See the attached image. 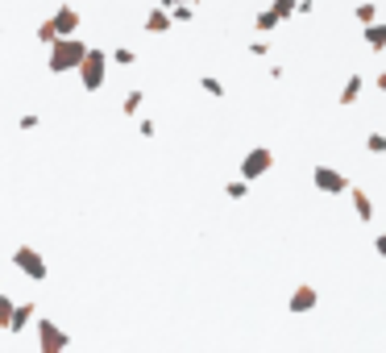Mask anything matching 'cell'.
<instances>
[{
	"label": "cell",
	"instance_id": "1",
	"mask_svg": "<svg viewBox=\"0 0 386 353\" xmlns=\"http://www.w3.org/2000/svg\"><path fill=\"white\" fill-rule=\"evenodd\" d=\"M83 54H87V42H79L75 33H67V37H54V42H50L46 67H50L54 75H71V71H79Z\"/></svg>",
	"mask_w": 386,
	"mask_h": 353
},
{
	"label": "cell",
	"instance_id": "2",
	"mask_svg": "<svg viewBox=\"0 0 386 353\" xmlns=\"http://www.w3.org/2000/svg\"><path fill=\"white\" fill-rule=\"evenodd\" d=\"M108 58H112V54L87 46V54H83V62H79V71H75L87 92H100V87H104V79H108Z\"/></svg>",
	"mask_w": 386,
	"mask_h": 353
},
{
	"label": "cell",
	"instance_id": "3",
	"mask_svg": "<svg viewBox=\"0 0 386 353\" xmlns=\"http://www.w3.org/2000/svg\"><path fill=\"white\" fill-rule=\"evenodd\" d=\"M274 171V150L270 146H254L249 154H241V179H262V175H270Z\"/></svg>",
	"mask_w": 386,
	"mask_h": 353
},
{
	"label": "cell",
	"instance_id": "4",
	"mask_svg": "<svg viewBox=\"0 0 386 353\" xmlns=\"http://www.w3.org/2000/svg\"><path fill=\"white\" fill-rule=\"evenodd\" d=\"M12 266L25 275V279H33V283H42L46 275H50V266H46V258L33 250V246H17V254H12Z\"/></svg>",
	"mask_w": 386,
	"mask_h": 353
},
{
	"label": "cell",
	"instance_id": "5",
	"mask_svg": "<svg viewBox=\"0 0 386 353\" xmlns=\"http://www.w3.org/2000/svg\"><path fill=\"white\" fill-rule=\"evenodd\" d=\"M312 187L324 191V196H341V191H349V175L337 171V166H316L312 171Z\"/></svg>",
	"mask_w": 386,
	"mask_h": 353
},
{
	"label": "cell",
	"instance_id": "6",
	"mask_svg": "<svg viewBox=\"0 0 386 353\" xmlns=\"http://www.w3.org/2000/svg\"><path fill=\"white\" fill-rule=\"evenodd\" d=\"M71 345V337L54 325V320H37V350L42 353H62Z\"/></svg>",
	"mask_w": 386,
	"mask_h": 353
},
{
	"label": "cell",
	"instance_id": "7",
	"mask_svg": "<svg viewBox=\"0 0 386 353\" xmlns=\"http://www.w3.org/2000/svg\"><path fill=\"white\" fill-rule=\"evenodd\" d=\"M316 304H320V291L308 287V283H299V287L291 291V300H287V312H291V316H304V312H312Z\"/></svg>",
	"mask_w": 386,
	"mask_h": 353
},
{
	"label": "cell",
	"instance_id": "8",
	"mask_svg": "<svg viewBox=\"0 0 386 353\" xmlns=\"http://www.w3.org/2000/svg\"><path fill=\"white\" fill-rule=\"evenodd\" d=\"M50 21H54L58 37H67V33H79V21H83V17H79V8H75V4H62V8H58Z\"/></svg>",
	"mask_w": 386,
	"mask_h": 353
},
{
	"label": "cell",
	"instance_id": "9",
	"mask_svg": "<svg viewBox=\"0 0 386 353\" xmlns=\"http://www.w3.org/2000/svg\"><path fill=\"white\" fill-rule=\"evenodd\" d=\"M349 200H353V212H358V221H362V225H374V200H370V191H362V187H349Z\"/></svg>",
	"mask_w": 386,
	"mask_h": 353
},
{
	"label": "cell",
	"instance_id": "10",
	"mask_svg": "<svg viewBox=\"0 0 386 353\" xmlns=\"http://www.w3.org/2000/svg\"><path fill=\"white\" fill-rule=\"evenodd\" d=\"M141 25H146V33H166V29L175 25V17H170V8L158 4V8H150V17H146Z\"/></svg>",
	"mask_w": 386,
	"mask_h": 353
},
{
	"label": "cell",
	"instance_id": "11",
	"mask_svg": "<svg viewBox=\"0 0 386 353\" xmlns=\"http://www.w3.org/2000/svg\"><path fill=\"white\" fill-rule=\"evenodd\" d=\"M362 37H366L370 50H383V54H386V21H370V25H362Z\"/></svg>",
	"mask_w": 386,
	"mask_h": 353
},
{
	"label": "cell",
	"instance_id": "12",
	"mask_svg": "<svg viewBox=\"0 0 386 353\" xmlns=\"http://www.w3.org/2000/svg\"><path fill=\"white\" fill-rule=\"evenodd\" d=\"M362 92H366V79H362V75H349V79H345V87H341V108L358 104V100H362Z\"/></svg>",
	"mask_w": 386,
	"mask_h": 353
},
{
	"label": "cell",
	"instance_id": "13",
	"mask_svg": "<svg viewBox=\"0 0 386 353\" xmlns=\"http://www.w3.org/2000/svg\"><path fill=\"white\" fill-rule=\"evenodd\" d=\"M33 316H37V304H29V300H25V304H17V312H12V325H8V333H12V337H17V333H25V325H29Z\"/></svg>",
	"mask_w": 386,
	"mask_h": 353
},
{
	"label": "cell",
	"instance_id": "14",
	"mask_svg": "<svg viewBox=\"0 0 386 353\" xmlns=\"http://www.w3.org/2000/svg\"><path fill=\"white\" fill-rule=\"evenodd\" d=\"M254 25H258V33H274V29L283 25V17H279V8H274V4H266V8L258 12V21H254Z\"/></svg>",
	"mask_w": 386,
	"mask_h": 353
},
{
	"label": "cell",
	"instance_id": "15",
	"mask_svg": "<svg viewBox=\"0 0 386 353\" xmlns=\"http://www.w3.org/2000/svg\"><path fill=\"white\" fill-rule=\"evenodd\" d=\"M141 104H146V92H141V87H129V92H125V100H121V112H125V117H137V112H141Z\"/></svg>",
	"mask_w": 386,
	"mask_h": 353
},
{
	"label": "cell",
	"instance_id": "16",
	"mask_svg": "<svg viewBox=\"0 0 386 353\" xmlns=\"http://www.w3.org/2000/svg\"><path fill=\"white\" fill-rule=\"evenodd\" d=\"M353 17H358L362 25H370V21H378V4H374V0H362V4L353 8Z\"/></svg>",
	"mask_w": 386,
	"mask_h": 353
},
{
	"label": "cell",
	"instance_id": "17",
	"mask_svg": "<svg viewBox=\"0 0 386 353\" xmlns=\"http://www.w3.org/2000/svg\"><path fill=\"white\" fill-rule=\"evenodd\" d=\"M225 196H229V200H245V196H249V179H229V183H225Z\"/></svg>",
	"mask_w": 386,
	"mask_h": 353
},
{
	"label": "cell",
	"instance_id": "18",
	"mask_svg": "<svg viewBox=\"0 0 386 353\" xmlns=\"http://www.w3.org/2000/svg\"><path fill=\"white\" fill-rule=\"evenodd\" d=\"M12 312H17V300L12 295H0V329L8 333V325H12Z\"/></svg>",
	"mask_w": 386,
	"mask_h": 353
},
{
	"label": "cell",
	"instance_id": "19",
	"mask_svg": "<svg viewBox=\"0 0 386 353\" xmlns=\"http://www.w3.org/2000/svg\"><path fill=\"white\" fill-rule=\"evenodd\" d=\"M54 37H58V29H54V21H50V17H46V21H42V25H37V42H42V46H50V42H54Z\"/></svg>",
	"mask_w": 386,
	"mask_h": 353
},
{
	"label": "cell",
	"instance_id": "20",
	"mask_svg": "<svg viewBox=\"0 0 386 353\" xmlns=\"http://www.w3.org/2000/svg\"><path fill=\"white\" fill-rule=\"evenodd\" d=\"M112 62H116V67H133V62H137V54H133L129 46H116V50H112Z\"/></svg>",
	"mask_w": 386,
	"mask_h": 353
},
{
	"label": "cell",
	"instance_id": "21",
	"mask_svg": "<svg viewBox=\"0 0 386 353\" xmlns=\"http://www.w3.org/2000/svg\"><path fill=\"white\" fill-rule=\"evenodd\" d=\"M200 87H204V92H208V96H216V100H220V96H225V83H220V79H216V75H204V79H200Z\"/></svg>",
	"mask_w": 386,
	"mask_h": 353
},
{
	"label": "cell",
	"instance_id": "22",
	"mask_svg": "<svg viewBox=\"0 0 386 353\" xmlns=\"http://www.w3.org/2000/svg\"><path fill=\"white\" fill-rule=\"evenodd\" d=\"M366 150L370 154H386V133H370L366 137Z\"/></svg>",
	"mask_w": 386,
	"mask_h": 353
},
{
	"label": "cell",
	"instance_id": "23",
	"mask_svg": "<svg viewBox=\"0 0 386 353\" xmlns=\"http://www.w3.org/2000/svg\"><path fill=\"white\" fill-rule=\"evenodd\" d=\"M170 17H175V21H191V17H195V4H175Z\"/></svg>",
	"mask_w": 386,
	"mask_h": 353
},
{
	"label": "cell",
	"instance_id": "24",
	"mask_svg": "<svg viewBox=\"0 0 386 353\" xmlns=\"http://www.w3.org/2000/svg\"><path fill=\"white\" fill-rule=\"evenodd\" d=\"M17 125H21V129H37V125H42V117H33V112H25V117H21Z\"/></svg>",
	"mask_w": 386,
	"mask_h": 353
},
{
	"label": "cell",
	"instance_id": "25",
	"mask_svg": "<svg viewBox=\"0 0 386 353\" xmlns=\"http://www.w3.org/2000/svg\"><path fill=\"white\" fill-rule=\"evenodd\" d=\"M137 133H141V137H154V133H158V125H154V121H137Z\"/></svg>",
	"mask_w": 386,
	"mask_h": 353
},
{
	"label": "cell",
	"instance_id": "26",
	"mask_svg": "<svg viewBox=\"0 0 386 353\" xmlns=\"http://www.w3.org/2000/svg\"><path fill=\"white\" fill-rule=\"evenodd\" d=\"M312 8H316V0H295V12L299 17H312Z\"/></svg>",
	"mask_w": 386,
	"mask_h": 353
},
{
	"label": "cell",
	"instance_id": "27",
	"mask_svg": "<svg viewBox=\"0 0 386 353\" xmlns=\"http://www.w3.org/2000/svg\"><path fill=\"white\" fill-rule=\"evenodd\" d=\"M374 254H378V258H386V229L374 237Z\"/></svg>",
	"mask_w": 386,
	"mask_h": 353
},
{
	"label": "cell",
	"instance_id": "28",
	"mask_svg": "<svg viewBox=\"0 0 386 353\" xmlns=\"http://www.w3.org/2000/svg\"><path fill=\"white\" fill-rule=\"evenodd\" d=\"M374 87H378V92H383V96H386V71H378V79H374Z\"/></svg>",
	"mask_w": 386,
	"mask_h": 353
},
{
	"label": "cell",
	"instance_id": "29",
	"mask_svg": "<svg viewBox=\"0 0 386 353\" xmlns=\"http://www.w3.org/2000/svg\"><path fill=\"white\" fill-rule=\"evenodd\" d=\"M158 4H162V8H175V0H158Z\"/></svg>",
	"mask_w": 386,
	"mask_h": 353
},
{
	"label": "cell",
	"instance_id": "30",
	"mask_svg": "<svg viewBox=\"0 0 386 353\" xmlns=\"http://www.w3.org/2000/svg\"><path fill=\"white\" fill-rule=\"evenodd\" d=\"M175 4H200V0H175Z\"/></svg>",
	"mask_w": 386,
	"mask_h": 353
}]
</instances>
